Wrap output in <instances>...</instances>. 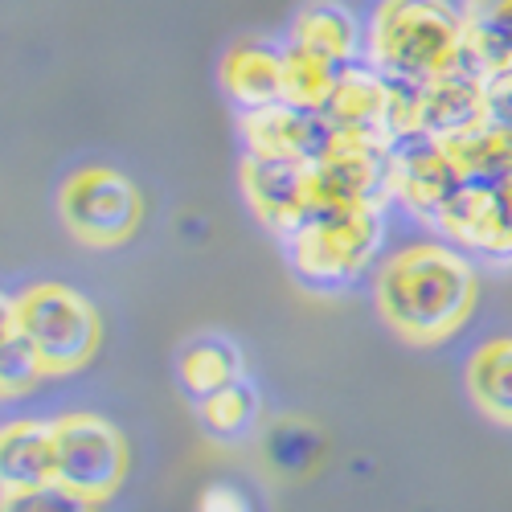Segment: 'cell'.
Returning a JSON list of instances; mask_svg holds the SVG:
<instances>
[{"label": "cell", "instance_id": "cell-1", "mask_svg": "<svg viewBox=\"0 0 512 512\" xmlns=\"http://www.w3.org/2000/svg\"><path fill=\"white\" fill-rule=\"evenodd\" d=\"M476 304V275L459 250L447 246H406L386 263L377 279V308L386 324L414 340L435 345L447 340Z\"/></svg>", "mask_w": 512, "mask_h": 512}, {"label": "cell", "instance_id": "cell-2", "mask_svg": "<svg viewBox=\"0 0 512 512\" xmlns=\"http://www.w3.org/2000/svg\"><path fill=\"white\" fill-rule=\"evenodd\" d=\"M369 54L390 82L426 87L463 58V13L447 0H381Z\"/></svg>", "mask_w": 512, "mask_h": 512}, {"label": "cell", "instance_id": "cell-3", "mask_svg": "<svg viewBox=\"0 0 512 512\" xmlns=\"http://www.w3.org/2000/svg\"><path fill=\"white\" fill-rule=\"evenodd\" d=\"M381 242L377 209H312V218L287 238L291 267L312 287L349 283Z\"/></svg>", "mask_w": 512, "mask_h": 512}, {"label": "cell", "instance_id": "cell-4", "mask_svg": "<svg viewBox=\"0 0 512 512\" xmlns=\"http://www.w3.org/2000/svg\"><path fill=\"white\" fill-rule=\"evenodd\" d=\"M21 328L33 336L50 373H70L87 365L99 349V312L78 291L62 283H37L13 300Z\"/></svg>", "mask_w": 512, "mask_h": 512}, {"label": "cell", "instance_id": "cell-5", "mask_svg": "<svg viewBox=\"0 0 512 512\" xmlns=\"http://www.w3.org/2000/svg\"><path fill=\"white\" fill-rule=\"evenodd\" d=\"M386 164H390V189L402 205H410L418 218L435 222L455 205V197L467 189L463 173L447 148V140L422 132V127H406L394 132L386 144Z\"/></svg>", "mask_w": 512, "mask_h": 512}, {"label": "cell", "instance_id": "cell-6", "mask_svg": "<svg viewBox=\"0 0 512 512\" xmlns=\"http://www.w3.org/2000/svg\"><path fill=\"white\" fill-rule=\"evenodd\" d=\"M66 230L87 246H119L140 226V193L115 168H82L58 197Z\"/></svg>", "mask_w": 512, "mask_h": 512}, {"label": "cell", "instance_id": "cell-7", "mask_svg": "<svg viewBox=\"0 0 512 512\" xmlns=\"http://www.w3.org/2000/svg\"><path fill=\"white\" fill-rule=\"evenodd\" d=\"M58 480L91 500L111 496L127 476V443L99 414H62L54 422Z\"/></svg>", "mask_w": 512, "mask_h": 512}, {"label": "cell", "instance_id": "cell-8", "mask_svg": "<svg viewBox=\"0 0 512 512\" xmlns=\"http://www.w3.org/2000/svg\"><path fill=\"white\" fill-rule=\"evenodd\" d=\"M242 185L254 205V213L271 226L275 234L291 238L312 218V164L291 160V156H267L250 152L242 160Z\"/></svg>", "mask_w": 512, "mask_h": 512}, {"label": "cell", "instance_id": "cell-9", "mask_svg": "<svg viewBox=\"0 0 512 512\" xmlns=\"http://www.w3.org/2000/svg\"><path fill=\"white\" fill-rule=\"evenodd\" d=\"M390 189L386 148L340 140L332 156L312 164V205L316 209H377Z\"/></svg>", "mask_w": 512, "mask_h": 512}, {"label": "cell", "instance_id": "cell-10", "mask_svg": "<svg viewBox=\"0 0 512 512\" xmlns=\"http://www.w3.org/2000/svg\"><path fill=\"white\" fill-rule=\"evenodd\" d=\"M484 95H488V74L463 54L451 70H443L439 78H431L422 87L414 127L451 144L467 132H476V127H484Z\"/></svg>", "mask_w": 512, "mask_h": 512}, {"label": "cell", "instance_id": "cell-11", "mask_svg": "<svg viewBox=\"0 0 512 512\" xmlns=\"http://www.w3.org/2000/svg\"><path fill=\"white\" fill-rule=\"evenodd\" d=\"M246 140H250V152L320 164L324 156L336 152L340 132H336V123L328 119V111L275 103L267 111H250L246 115Z\"/></svg>", "mask_w": 512, "mask_h": 512}, {"label": "cell", "instance_id": "cell-12", "mask_svg": "<svg viewBox=\"0 0 512 512\" xmlns=\"http://www.w3.org/2000/svg\"><path fill=\"white\" fill-rule=\"evenodd\" d=\"M324 111L336 123L340 140L369 144V148H386L394 140V91H390V78L381 70L349 66L340 74Z\"/></svg>", "mask_w": 512, "mask_h": 512}, {"label": "cell", "instance_id": "cell-13", "mask_svg": "<svg viewBox=\"0 0 512 512\" xmlns=\"http://www.w3.org/2000/svg\"><path fill=\"white\" fill-rule=\"evenodd\" d=\"M459 246H472L492 259H512V193L508 189H463L439 218Z\"/></svg>", "mask_w": 512, "mask_h": 512}, {"label": "cell", "instance_id": "cell-14", "mask_svg": "<svg viewBox=\"0 0 512 512\" xmlns=\"http://www.w3.org/2000/svg\"><path fill=\"white\" fill-rule=\"evenodd\" d=\"M58 480L54 422H9L0 435V484L5 492H29Z\"/></svg>", "mask_w": 512, "mask_h": 512}, {"label": "cell", "instance_id": "cell-15", "mask_svg": "<svg viewBox=\"0 0 512 512\" xmlns=\"http://www.w3.org/2000/svg\"><path fill=\"white\" fill-rule=\"evenodd\" d=\"M226 95L250 115L267 111L275 103H287V82H283V54H275L263 41H238L222 62Z\"/></svg>", "mask_w": 512, "mask_h": 512}, {"label": "cell", "instance_id": "cell-16", "mask_svg": "<svg viewBox=\"0 0 512 512\" xmlns=\"http://www.w3.org/2000/svg\"><path fill=\"white\" fill-rule=\"evenodd\" d=\"M463 13V54L484 74L512 66V0H467Z\"/></svg>", "mask_w": 512, "mask_h": 512}, {"label": "cell", "instance_id": "cell-17", "mask_svg": "<svg viewBox=\"0 0 512 512\" xmlns=\"http://www.w3.org/2000/svg\"><path fill=\"white\" fill-rule=\"evenodd\" d=\"M295 46H304L336 66H353L357 54V21L336 0H312L295 17Z\"/></svg>", "mask_w": 512, "mask_h": 512}, {"label": "cell", "instance_id": "cell-18", "mask_svg": "<svg viewBox=\"0 0 512 512\" xmlns=\"http://www.w3.org/2000/svg\"><path fill=\"white\" fill-rule=\"evenodd\" d=\"M467 390L492 422L512 426V336L488 340L476 349L467 365Z\"/></svg>", "mask_w": 512, "mask_h": 512}, {"label": "cell", "instance_id": "cell-19", "mask_svg": "<svg viewBox=\"0 0 512 512\" xmlns=\"http://www.w3.org/2000/svg\"><path fill=\"white\" fill-rule=\"evenodd\" d=\"M447 148L459 164L467 189H508L512 185V144L504 136H496L488 123L451 140Z\"/></svg>", "mask_w": 512, "mask_h": 512}, {"label": "cell", "instance_id": "cell-20", "mask_svg": "<svg viewBox=\"0 0 512 512\" xmlns=\"http://www.w3.org/2000/svg\"><path fill=\"white\" fill-rule=\"evenodd\" d=\"M242 381V357L230 340H193L181 353V390L193 402H205L213 394H222L226 386Z\"/></svg>", "mask_w": 512, "mask_h": 512}, {"label": "cell", "instance_id": "cell-21", "mask_svg": "<svg viewBox=\"0 0 512 512\" xmlns=\"http://www.w3.org/2000/svg\"><path fill=\"white\" fill-rule=\"evenodd\" d=\"M345 70H349V66H336V62H328V58H320V54H312V50H304V46H295V41H291V50L283 54L287 103L324 111Z\"/></svg>", "mask_w": 512, "mask_h": 512}, {"label": "cell", "instance_id": "cell-22", "mask_svg": "<svg viewBox=\"0 0 512 512\" xmlns=\"http://www.w3.org/2000/svg\"><path fill=\"white\" fill-rule=\"evenodd\" d=\"M46 361H41V349L33 345V336L21 328L13 300L5 304V316H0V386L5 394H21L29 386H37V377H46Z\"/></svg>", "mask_w": 512, "mask_h": 512}, {"label": "cell", "instance_id": "cell-23", "mask_svg": "<svg viewBox=\"0 0 512 512\" xmlns=\"http://www.w3.org/2000/svg\"><path fill=\"white\" fill-rule=\"evenodd\" d=\"M197 418H201V431L218 443H234L242 439L254 418H259V390L250 381H234L222 394H213L205 402H197Z\"/></svg>", "mask_w": 512, "mask_h": 512}, {"label": "cell", "instance_id": "cell-24", "mask_svg": "<svg viewBox=\"0 0 512 512\" xmlns=\"http://www.w3.org/2000/svg\"><path fill=\"white\" fill-rule=\"evenodd\" d=\"M95 504L99 500L66 488L62 480H50L29 492H5V508L0 512H95Z\"/></svg>", "mask_w": 512, "mask_h": 512}, {"label": "cell", "instance_id": "cell-25", "mask_svg": "<svg viewBox=\"0 0 512 512\" xmlns=\"http://www.w3.org/2000/svg\"><path fill=\"white\" fill-rule=\"evenodd\" d=\"M484 123L496 136L512 144V66L488 74V95H484Z\"/></svg>", "mask_w": 512, "mask_h": 512}, {"label": "cell", "instance_id": "cell-26", "mask_svg": "<svg viewBox=\"0 0 512 512\" xmlns=\"http://www.w3.org/2000/svg\"><path fill=\"white\" fill-rule=\"evenodd\" d=\"M197 512H250V504H246V496H242L238 488H230V484H213V488L201 492Z\"/></svg>", "mask_w": 512, "mask_h": 512}, {"label": "cell", "instance_id": "cell-27", "mask_svg": "<svg viewBox=\"0 0 512 512\" xmlns=\"http://www.w3.org/2000/svg\"><path fill=\"white\" fill-rule=\"evenodd\" d=\"M508 193H512V185H508Z\"/></svg>", "mask_w": 512, "mask_h": 512}]
</instances>
